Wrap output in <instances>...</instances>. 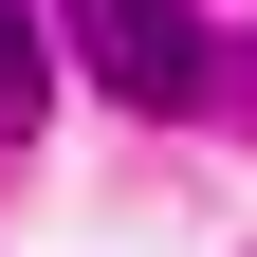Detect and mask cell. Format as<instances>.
I'll use <instances>...</instances> for the list:
<instances>
[{
  "mask_svg": "<svg viewBox=\"0 0 257 257\" xmlns=\"http://www.w3.org/2000/svg\"><path fill=\"white\" fill-rule=\"evenodd\" d=\"M55 19H74V55L128 92V110H202V74H220L202 0H55Z\"/></svg>",
  "mask_w": 257,
  "mask_h": 257,
  "instance_id": "1",
  "label": "cell"
},
{
  "mask_svg": "<svg viewBox=\"0 0 257 257\" xmlns=\"http://www.w3.org/2000/svg\"><path fill=\"white\" fill-rule=\"evenodd\" d=\"M37 92H55V37H37V19H19V0H0V147L37 128Z\"/></svg>",
  "mask_w": 257,
  "mask_h": 257,
  "instance_id": "2",
  "label": "cell"
}]
</instances>
